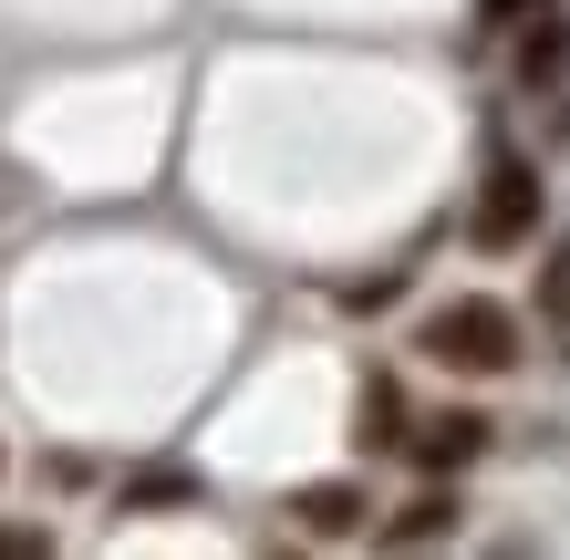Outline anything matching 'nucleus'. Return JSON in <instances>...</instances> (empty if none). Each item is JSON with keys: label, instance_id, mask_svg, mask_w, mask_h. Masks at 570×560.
I'll list each match as a JSON object with an SVG mask.
<instances>
[{"label": "nucleus", "instance_id": "nucleus-9", "mask_svg": "<svg viewBox=\"0 0 570 560\" xmlns=\"http://www.w3.org/2000/svg\"><path fill=\"white\" fill-rule=\"evenodd\" d=\"M540 302H550V322H560V353H570V249L540 271Z\"/></svg>", "mask_w": 570, "mask_h": 560}, {"label": "nucleus", "instance_id": "nucleus-10", "mask_svg": "<svg viewBox=\"0 0 570 560\" xmlns=\"http://www.w3.org/2000/svg\"><path fill=\"white\" fill-rule=\"evenodd\" d=\"M550 0H478V31H519V21H540Z\"/></svg>", "mask_w": 570, "mask_h": 560}, {"label": "nucleus", "instance_id": "nucleus-8", "mask_svg": "<svg viewBox=\"0 0 570 560\" xmlns=\"http://www.w3.org/2000/svg\"><path fill=\"white\" fill-rule=\"evenodd\" d=\"M177 499H197V478H187V468H146V478H125V509H177Z\"/></svg>", "mask_w": 570, "mask_h": 560}, {"label": "nucleus", "instance_id": "nucleus-2", "mask_svg": "<svg viewBox=\"0 0 570 560\" xmlns=\"http://www.w3.org/2000/svg\"><path fill=\"white\" fill-rule=\"evenodd\" d=\"M529 228H540V167L498 146V156H488V187H478V208H466V239H478V249H519Z\"/></svg>", "mask_w": 570, "mask_h": 560}, {"label": "nucleus", "instance_id": "nucleus-5", "mask_svg": "<svg viewBox=\"0 0 570 560\" xmlns=\"http://www.w3.org/2000/svg\"><path fill=\"white\" fill-rule=\"evenodd\" d=\"M425 540H456V499L446 488H425V499H405L384 519V550H425Z\"/></svg>", "mask_w": 570, "mask_h": 560}, {"label": "nucleus", "instance_id": "nucleus-7", "mask_svg": "<svg viewBox=\"0 0 570 560\" xmlns=\"http://www.w3.org/2000/svg\"><path fill=\"white\" fill-rule=\"evenodd\" d=\"M353 436H363V446H405V405H394V384H384V374L363 384V425H353Z\"/></svg>", "mask_w": 570, "mask_h": 560}, {"label": "nucleus", "instance_id": "nucleus-3", "mask_svg": "<svg viewBox=\"0 0 570 560\" xmlns=\"http://www.w3.org/2000/svg\"><path fill=\"white\" fill-rule=\"evenodd\" d=\"M405 446H415V468H435V478H446V468H466V456L488 446V415H466V405H446V415H425V425H415Z\"/></svg>", "mask_w": 570, "mask_h": 560}, {"label": "nucleus", "instance_id": "nucleus-1", "mask_svg": "<svg viewBox=\"0 0 570 560\" xmlns=\"http://www.w3.org/2000/svg\"><path fill=\"white\" fill-rule=\"evenodd\" d=\"M415 353H425V364H446V374H509V364H519V312L488 302V291L435 302L425 333H415Z\"/></svg>", "mask_w": 570, "mask_h": 560}, {"label": "nucleus", "instance_id": "nucleus-11", "mask_svg": "<svg viewBox=\"0 0 570 560\" xmlns=\"http://www.w3.org/2000/svg\"><path fill=\"white\" fill-rule=\"evenodd\" d=\"M0 560H52V530H0Z\"/></svg>", "mask_w": 570, "mask_h": 560}, {"label": "nucleus", "instance_id": "nucleus-4", "mask_svg": "<svg viewBox=\"0 0 570 560\" xmlns=\"http://www.w3.org/2000/svg\"><path fill=\"white\" fill-rule=\"evenodd\" d=\"M560 62H570V21H560V0H550V11L519 31V83H529V94H550V83H560Z\"/></svg>", "mask_w": 570, "mask_h": 560}, {"label": "nucleus", "instance_id": "nucleus-6", "mask_svg": "<svg viewBox=\"0 0 570 560\" xmlns=\"http://www.w3.org/2000/svg\"><path fill=\"white\" fill-rule=\"evenodd\" d=\"M291 519H301L312 540H353V530H363V488H301Z\"/></svg>", "mask_w": 570, "mask_h": 560}]
</instances>
